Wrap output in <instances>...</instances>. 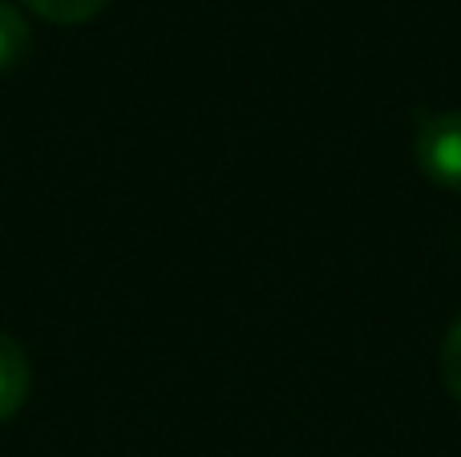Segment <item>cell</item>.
Segmentation results:
<instances>
[{"label": "cell", "instance_id": "obj_2", "mask_svg": "<svg viewBox=\"0 0 461 457\" xmlns=\"http://www.w3.org/2000/svg\"><path fill=\"white\" fill-rule=\"evenodd\" d=\"M29 385H32L29 356L13 336L0 332V421L21 413V405L29 401Z\"/></svg>", "mask_w": 461, "mask_h": 457}, {"label": "cell", "instance_id": "obj_4", "mask_svg": "<svg viewBox=\"0 0 461 457\" xmlns=\"http://www.w3.org/2000/svg\"><path fill=\"white\" fill-rule=\"evenodd\" d=\"M41 21H53V24H81V21H94L110 0H24Z\"/></svg>", "mask_w": 461, "mask_h": 457}, {"label": "cell", "instance_id": "obj_1", "mask_svg": "<svg viewBox=\"0 0 461 457\" xmlns=\"http://www.w3.org/2000/svg\"><path fill=\"white\" fill-rule=\"evenodd\" d=\"M417 166L441 191L461 194V110L429 113L417 126Z\"/></svg>", "mask_w": 461, "mask_h": 457}, {"label": "cell", "instance_id": "obj_3", "mask_svg": "<svg viewBox=\"0 0 461 457\" xmlns=\"http://www.w3.org/2000/svg\"><path fill=\"white\" fill-rule=\"evenodd\" d=\"M32 57V32L13 0H0V77L16 73Z\"/></svg>", "mask_w": 461, "mask_h": 457}, {"label": "cell", "instance_id": "obj_5", "mask_svg": "<svg viewBox=\"0 0 461 457\" xmlns=\"http://www.w3.org/2000/svg\"><path fill=\"white\" fill-rule=\"evenodd\" d=\"M441 381H446L449 397L461 405V316L449 324L446 340H441Z\"/></svg>", "mask_w": 461, "mask_h": 457}]
</instances>
